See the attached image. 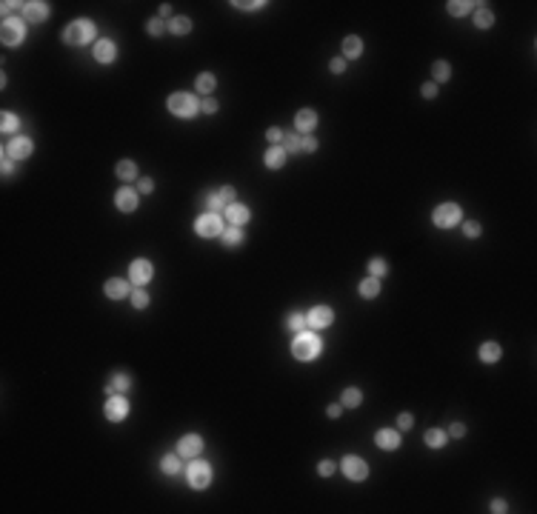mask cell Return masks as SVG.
Instances as JSON below:
<instances>
[{"label": "cell", "instance_id": "1", "mask_svg": "<svg viewBox=\"0 0 537 514\" xmlns=\"http://www.w3.org/2000/svg\"><path fill=\"white\" fill-rule=\"evenodd\" d=\"M320 337H314V334H297L292 343V354L297 357V360H312V357H317L320 354Z\"/></svg>", "mask_w": 537, "mask_h": 514}, {"label": "cell", "instance_id": "2", "mask_svg": "<svg viewBox=\"0 0 537 514\" xmlns=\"http://www.w3.org/2000/svg\"><path fill=\"white\" fill-rule=\"evenodd\" d=\"M63 40L69 46H86L89 40H94V26L92 20H74L72 26L63 32Z\"/></svg>", "mask_w": 537, "mask_h": 514}, {"label": "cell", "instance_id": "3", "mask_svg": "<svg viewBox=\"0 0 537 514\" xmlns=\"http://www.w3.org/2000/svg\"><path fill=\"white\" fill-rule=\"evenodd\" d=\"M169 112L177 114V117H194L197 114V97H192V94L186 92H177L169 97Z\"/></svg>", "mask_w": 537, "mask_h": 514}, {"label": "cell", "instance_id": "4", "mask_svg": "<svg viewBox=\"0 0 537 514\" xmlns=\"http://www.w3.org/2000/svg\"><path fill=\"white\" fill-rule=\"evenodd\" d=\"M431 220H434V226H440V229H451L454 223H460V206L458 203H443V206L434 209Z\"/></svg>", "mask_w": 537, "mask_h": 514}, {"label": "cell", "instance_id": "5", "mask_svg": "<svg viewBox=\"0 0 537 514\" xmlns=\"http://www.w3.org/2000/svg\"><path fill=\"white\" fill-rule=\"evenodd\" d=\"M340 468H343V474L349 480H366V474H369V466L360 457H354V454H346L340 460Z\"/></svg>", "mask_w": 537, "mask_h": 514}, {"label": "cell", "instance_id": "6", "mask_svg": "<svg viewBox=\"0 0 537 514\" xmlns=\"http://www.w3.org/2000/svg\"><path fill=\"white\" fill-rule=\"evenodd\" d=\"M23 37H26L23 23H20V20H3V29H0V40H3V46H17Z\"/></svg>", "mask_w": 537, "mask_h": 514}, {"label": "cell", "instance_id": "7", "mask_svg": "<svg viewBox=\"0 0 537 514\" xmlns=\"http://www.w3.org/2000/svg\"><path fill=\"white\" fill-rule=\"evenodd\" d=\"M209 480H212V468H209V463L197 460L189 466V486L192 488H206L209 486Z\"/></svg>", "mask_w": 537, "mask_h": 514}, {"label": "cell", "instance_id": "8", "mask_svg": "<svg viewBox=\"0 0 537 514\" xmlns=\"http://www.w3.org/2000/svg\"><path fill=\"white\" fill-rule=\"evenodd\" d=\"M29 154H32V140H29V137H14V140H9L6 149H3V157H9V160H23Z\"/></svg>", "mask_w": 537, "mask_h": 514}, {"label": "cell", "instance_id": "9", "mask_svg": "<svg viewBox=\"0 0 537 514\" xmlns=\"http://www.w3.org/2000/svg\"><path fill=\"white\" fill-rule=\"evenodd\" d=\"M194 232H197L200 237H217V234L223 232L220 217L217 214H203V217H197V220H194Z\"/></svg>", "mask_w": 537, "mask_h": 514}, {"label": "cell", "instance_id": "10", "mask_svg": "<svg viewBox=\"0 0 537 514\" xmlns=\"http://www.w3.org/2000/svg\"><path fill=\"white\" fill-rule=\"evenodd\" d=\"M332 320H334V314H332V309H329V306H314L312 312L306 314V323H309V326H314V328L332 326Z\"/></svg>", "mask_w": 537, "mask_h": 514}, {"label": "cell", "instance_id": "11", "mask_svg": "<svg viewBox=\"0 0 537 514\" xmlns=\"http://www.w3.org/2000/svg\"><path fill=\"white\" fill-rule=\"evenodd\" d=\"M129 280L137 283V286H146L152 280V263L149 260H134L132 269H129Z\"/></svg>", "mask_w": 537, "mask_h": 514}, {"label": "cell", "instance_id": "12", "mask_svg": "<svg viewBox=\"0 0 537 514\" xmlns=\"http://www.w3.org/2000/svg\"><path fill=\"white\" fill-rule=\"evenodd\" d=\"M23 17H26V23H43L49 17V6L46 3H37V0L23 3Z\"/></svg>", "mask_w": 537, "mask_h": 514}, {"label": "cell", "instance_id": "13", "mask_svg": "<svg viewBox=\"0 0 537 514\" xmlns=\"http://www.w3.org/2000/svg\"><path fill=\"white\" fill-rule=\"evenodd\" d=\"M200 448H203V440H200L197 434H186L183 440L177 443V454H180V457H197Z\"/></svg>", "mask_w": 537, "mask_h": 514}, {"label": "cell", "instance_id": "14", "mask_svg": "<svg viewBox=\"0 0 537 514\" xmlns=\"http://www.w3.org/2000/svg\"><path fill=\"white\" fill-rule=\"evenodd\" d=\"M103 412H106V417L109 420H123V417H126V412H129V403L123 400V397H109L106 400V408H103Z\"/></svg>", "mask_w": 537, "mask_h": 514}, {"label": "cell", "instance_id": "15", "mask_svg": "<svg viewBox=\"0 0 537 514\" xmlns=\"http://www.w3.org/2000/svg\"><path fill=\"white\" fill-rule=\"evenodd\" d=\"M103 292H106V297H112V300H123V297L129 294V283H126V280H117V277H112V280H106Z\"/></svg>", "mask_w": 537, "mask_h": 514}, {"label": "cell", "instance_id": "16", "mask_svg": "<svg viewBox=\"0 0 537 514\" xmlns=\"http://www.w3.org/2000/svg\"><path fill=\"white\" fill-rule=\"evenodd\" d=\"M374 443H377L380 448H397L400 446V434L397 431H391V428H380L377 434H374Z\"/></svg>", "mask_w": 537, "mask_h": 514}, {"label": "cell", "instance_id": "17", "mask_svg": "<svg viewBox=\"0 0 537 514\" xmlns=\"http://www.w3.org/2000/svg\"><path fill=\"white\" fill-rule=\"evenodd\" d=\"M114 203H117L120 212H134V209H137V194H134L132 189H120Z\"/></svg>", "mask_w": 537, "mask_h": 514}, {"label": "cell", "instance_id": "18", "mask_svg": "<svg viewBox=\"0 0 537 514\" xmlns=\"http://www.w3.org/2000/svg\"><path fill=\"white\" fill-rule=\"evenodd\" d=\"M114 54H117V49H114L112 40H97V43H94V57H97L100 63H112Z\"/></svg>", "mask_w": 537, "mask_h": 514}, {"label": "cell", "instance_id": "19", "mask_svg": "<svg viewBox=\"0 0 537 514\" xmlns=\"http://www.w3.org/2000/svg\"><path fill=\"white\" fill-rule=\"evenodd\" d=\"M294 123H297L300 132H312V129L317 126V114H314L312 109H300L297 117H294Z\"/></svg>", "mask_w": 537, "mask_h": 514}, {"label": "cell", "instance_id": "20", "mask_svg": "<svg viewBox=\"0 0 537 514\" xmlns=\"http://www.w3.org/2000/svg\"><path fill=\"white\" fill-rule=\"evenodd\" d=\"M226 217H229L234 226H243V223L249 220V209L240 206V203H229V209H226Z\"/></svg>", "mask_w": 537, "mask_h": 514}, {"label": "cell", "instance_id": "21", "mask_svg": "<svg viewBox=\"0 0 537 514\" xmlns=\"http://www.w3.org/2000/svg\"><path fill=\"white\" fill-rule=\"evenodd\" d=\"M263 160H266V166H269V169H280L286 163V152H283V149H277V146H272L269 152H266Z\"/></svg>", "mask_w": 537, "mask_h": 514}, {"label": "cell", "instance_id": "22", "mask_svg": "<svg viewBox=\"0 0 537 514\" xmlns=\"http://www.w3.org/2000/svg\"><path fill=\"white\" fill-rule=\"evenodd\" d=\"M200 203H203V209H206V212H212V214H214V212H223V206H226V203H223V197H220V192L206 194V197H203Z\"/></svg>", "mask_w": 537, "mask_h": 514}, {"label": "cell", "instance_id": "23", "mask_svg": "<svg viewBox=\"0 0 537 514\" xmlns=\"http://www.w3.org/2000/svg\"><path fill=\"white\" fill-rule=\"evenodd\" d=\"M343 52H346V57H360V52H363V40L360 37H346L343 40Z\"/></svg>", "mask_w": 537, "mask_h": 514}, {"label": "cell", "instance_id": "24", "mask_svg": "<svg viewBox=\"0 0 537 514\" xmlns=\"http://www.w3.org/2000/svg\"><path fill=\"white\" fill-rule=\"evenodd\" d=\"M309 326V323H306V314H289V317H286V328H289V332H297V334H303V328Z\"/></svg>", "mask_w": 537, "mask_h": 514}, {"label": "cell", "instance_id": "25", "mask_svg": "<svg viewBox=\"0 0 537 514\" xmlns=\"http://www.w3.org/2000/svg\"><path fill=\"white\" fill-rule=\"evenodd\" d=\"M129 386H132V380H129L126 374H117L112 383L106 386V394H117V392H129Z\"/></svg>", "mask_w": 537, "mask_h": 514}, {"label": "cell", "instance_id": "26", "mask_svg": "<svg viewBox=\"0 0 537 514\" xmlns=\"http://www.w3.org/2000/svg\"><path fill=\"white\" fill-rule=\"evenodd\" d=\"M480 357H483L486 363L500 360V346L498 343H483V346H480Z\"/></svg>", "mask_w": 537, "mask_h": 514}, {"label": "cell", "instance_id": "27", "mask_svg": "<svg viewBox=\"0 0 537 514\" xmlns=\"http://www.w3.org/2000/svg\"><path fill=\"white\" fill-rule=\"evenodd\" d=\"M491 23H494V14H491L489 9H478V12H474V26L478 29H489Z\"/></svg>", "mask_w": 537, "mask_h": 514}, {"label": "cell", "instance_id": "28", "mask_svg": "<svg viewBox=\"0 0 537 514\" xmlns=\"http://www.w3.org/2000/svg\"><path fill=\"white\" fill-rule=\"evenodd\" d=\"M377 292H380V280H377V277H369V280L360 283V294H363V297H377Z\"/></svg>", "mask_w": 537, "mask_h": 514}, {"label": "cell", "instance_id": "29", "mask_svg": "<svg viewBox=\"0 0 537 514\" xmlns=\"http://www.w3.org/2000/svg\"><path fill=\"white\" fill-rule=\"evenodd\" d=\"M189 29H192V20H189V17H174V20L169 23V32L172 34H189Z\"/></svg>", "mask_w": 537, "mask_h": 514}, {"label": "cell", "instance_id": "30", "mask_svg": "<svg viewBox=\"0 0 537 514\" xmlns=\"http://www.w3.org/2000/svg\"><path fill=\"white\" fill-rule=\"evenodd\" d=\"M426 443H429L431 448H440L446 443V431H440V428H429V431H426Z\"/></svg>", "mask_w": 537, "mask_h": 514}, {"label": "cell", "instance_id": "31", "mask_svg": "<svg viewBox=\"0 0 537 514\" xmlns=\"http://www.w3.org/2000/svg\"><path fill=\"white\" fill-rule=\"evenodd\" d=\"M431 74H434V80H437V83H443V80H449L451 69H449V63H446V60H437L434 66H431Z\"/></svg>", "mask_w": 537, "mask_h": 514}, {"label": "cell", "instance_id": "32", "mask_svg": "<svg viewBox=\"0 0 537 514\" xmlns=\"http://www.w3.org/2000/svg\"><path fill=\"white\" fill-rule=\"evenodd\" d=\"M134 174H137V166H134L132 160H120V163H117V177H123V180H132Z\"/></svg>", "mask_w": 537, "mask_h": 514}, {"label": "cell", "instance_id": "33", "mask_svg": "<svg viewBox=\"0 0 537 514\" xmlns=\"http://www.w3.org/2000/svg\"><path fill=\"white\" fill-rule=\"evenodd\" d=\"M360 388H346L343 392V406H349V408H354V406H360Z\"/></svg>", "mask_w": 537, "mask_h": 514}, {"label": "cell", "instance_id": "34", "mask_svg": "<svg viewBox=\"0 0 537 514\" xmlns=\"http://www.w3.org/2000/svg\"><path fill=\"white\" fill-rule=\"evenodd\" d=\"M471 6H474V3H469V0H451V3H449V12L454 14V17H460V14H466Z\"/></svg>", "mask_w": 537, "mask_h": 514}, {"label": "cell", "instance_id": "35", "mask_svg": "<svg viewBox=\"0 0 537 514\" xmlns=\"http://www.w3.org/2000/svg\"><path fill=\"white\" fill-rule=\"evenodd\" d=\"M240 240H243V234H240L237 226H232V229H226V232H223V243H226V246H237Z\"/></svg>", "mask_w": 537, "mask_h": 514}, {"label": "cell", "instance_id": "36", "mask_svg": "<svg viewBox=\"0 0 537 514\" xmlns=\"http://www.w3.org/2000/svg\"><path fill=\"white\" fill-rule=\"evenodd\" d=\"M212 89H214V77H212V74H200V77H197V92L209 94Z\"/></svg>", "mask_w": 537, "mask_h": 514}, {"label": "cell", "instance_id": "37", "mask_svg": "<svg viewBox=\"0 0 537 514\" xmlns=\"http://www.w3.org/2000/svg\"><path fill=\"white\" fill-rule=\"evenodd\" d=\"M163 471H166V474H177L180 471L177 454H166V457H163Z\"/></svg>", "mask_w": 537, "mask_h": 514}, {"label": "cell", "instance_id": "38", "mask_svg": "<svg viewBox=\"0 0 537 514\" xmlns=\"http://www.w3.org/2000/svg\"><path fill=\"white\" fill-rule=\"evenodd\" d=\"M146 32L152 34V37H157V34H163V32H166V23L160 20V17H152V20L146 23Z\"/></svg>", "mask_w": 537, "mask_h": 514}, {"label": "cell", "instance_id": "39", "mask_svg": "<svg viewBox=\"0 0 537 514\" xmlns=\"http://www.w3.org/2000/svg\"><path fill=\"white\" fill-rule=\"evenodd\" d=\"M283 146H286V152H303V149H300V137L297 134H283Z\"/></svg>", "mask_w": 537, "mask_h": 514}, {"label": "cell", "instance_id": "40", "mask_svg": "<svg viewBox=\"0 0 537 514\" xmlns=\"http://www.w3.org/2000/svg\"><path fill=\"white\" fill-rule=\"evenodd\" d=\"M132 306H134V309H146V306H149V294L143 292V289L132 292Z\"/></svg>", "mask_w": 537, "mask_h": 514}, {"label": "cell", "instance_id": "41", "mask_svg": "<svg viewBox=\"0 0 537 514\" xmlns=\"http://www.w3.org/2000/svg\"><path fill=\"white\" fill-rule=\"evenodd\" d=\"M0 120H3V123H0V126H3V132H14V129H17V123H20L12 112H3V117H0Z\"/></svg>", "mask_w": 537, "mask_h": 514}, {"label": "cell", "instance_id": "42", "mask_svg": "<svg viewBox=\"0 0 537 514\" xmlns=\"http://www.w3.org/2000/svg\"><path fill=\"white\" fill-rule=\"evenodd\" d=\"M369 272H371V277H383V274L389 272V266H386L383 260H371L369 263Z\"/></svg>", "mask_w": 537, "mask_h": 514}, {"label": "cell", "instance_id": "43", "mask_svg": "<svg viewBox=\"0 0 537 514\" xmlns=\"http://www.w3.org/2000/svg\"><path fill=\"white\" fill-rule=\"evenodd\" d=\"M463 232H466V237H478L480 234V226L474 220H469V223H463Z\"/></svg>", "mask_w": 537, "mask_h": 514}, {"label": "cell", "instance_id": "44", "mask_svg": "<svg viewBox=\"0 0 537 514\" xmlns=\"http://www.w3.org/2000/svg\"><path fill=\"white\" fill-rule=\"evenodd\" d=\"M300 149H303V152H314V149H317V140H314V137H300Z\"/></svg>", "mask_w": 537, "mask_h": 514}, {"label": "cell", "instance_id": "45", "mask_svg": "<svg viewBox=\"0 0 537 514\" xmlns=\"http://www.w3.org/2000/svg\"><path fill=\"white\" fill-rule=\"evenodd\" d=\"M220 197H223L226 206H229V203H234V189L232 186H223V189H220Z\"/></svg>", "mask_w": 537, "mask_h": 514}, {"label": "cell", "instance_id": "46", "mask_svg": "<svg viewBox=\"0 0 537 514\" xmlns=\"http://www.w3.org/2000/svg\"><path fill=\"white\" fill-rule=\"evenodd\" d=\"M411 423H414V417H411L409 412H403V414L397 417V426H400V428H411Z\"/></svg>", "mask_w": 537, "mask_h": 514}, {"label": "cell", "instance_id": "47", "mask_svg": "<svg viewBox=\"0 0 537 514\" xmlns=\"http://www.w3.org/2000/svg\"><path fill=\"white\" fill-rule=\"evenodd\" d=\"M320 474H323V477H329V474H334V463L332 460H323L320 463V468H317Z\"/></svg>", "mask_w": 537, "mask_h": 514}, {"label": "cell", "instance_id": "48", "mask_svg": "<svg viewBox=\"0 0 537 514\" xmlns=\"http://www.w3.org/2000/svg\"><path fill=\"white\" fill-rule=\"evenodd\" d=\"M200 109H203V112H209V114H212V112H217V103H214L212 97H206V100L200 103Z\"/></svg>", "mask_w": 537, "mask_h": 514}, {"label": "cell", "instance_id": "49", "mask_svg": "<svg viewBox=\"0 0 537 514\" xmlns=\"http://www.w3.org/2000/svg\"><path fill=\"white\" fill-rule=\"evenodd\" d=\"M137 189H140L143 194H149V192H152V180H149V177H140V180H137Z\"/></svg>", "mask_w": 537, "mask_h": 514}, {"label": "cell", "instance_id": "50", "mask_svg": "<svg viewBox=\"0 0 537 514\" xmlns=\"http://www.w3.org/2000/svg\"><path fill=\"white\" fill-rule=\"evenodd\" d=\"M266 137H269L272 143H277V140H283V132H280V129H269V132H266Z\"/></svg>", "mask_w": 537, "mask_h": 514}, {"label": "cell", "instance_id": "51", "mask_svg": "<svg viewBox=\"0 0 537 514\" xmlns=\"http://www.w3.org/2000/svg\"><path fill=\"white\" fill-rule=\"evenodd\" d=\"M343 69H346V60H343V57H334V60H332V72L340 74Z\"/></svg>", "mask_w": 537, "mask_h": 514}, {"label": "cell", "instance_id": "52", "mask_svg": "<svg viewBox=\"0 0 537 514\" xmlns=\"http://www.w3.org/2000/svg\"><path fill=\"white\" fill-rule=\"evenodd\" d=\"M423 97H437V86H434V83H426V86H423Z\"/></svg>", "mask_w": 537, "mask_h": 514}, {"label": "cell", "instance_id": "53", "mask_svg": "<svg viewBox=\"0 0 537 514\" xmlns=\"http://www.w3.org/2000/svg\"><path fill=\"white\" fill-rule=\"evenodd\" d=\"M449 434H451V437H463V434H466V426H463V423H454Z\"/></svg>", "mask_w": 537, "mask_h": 514}, {"label": "cell", "instance_id": "54", "mask_svg": "<svg viewBox=\"0 0 537 514\" xmlns=\"http://www.w3.org/2000/svg\"><path fill=\"white\" fill-rule=\"evenodd\" d=\"M491 511H494V514H503L506 511V503L503 500H491Z\"/></svg>", "mask_w": 537, "mask_h": 514}, {"label": "cell", "instance_id": "55", "mask_svg": "<svg viewBox=\"0 0 537 514\" xmlns=\"http://www.w3.org/2000/svg\"><path fill=\"white\" fill-rule=\"evenodd\" d=\"M232 6H237V9H257V6H263V3H260V0H254V3H232Z\"/></svg>", "mask_w": 537, "mask_h": 514}, {"label": "cell", "instance_id": "56", "mask_svg": "<svg viewBox=\"0 0 537 514\" xmlns=\"http://www.w3.org/2000/svg\"><path fill=\"white\" fill-rule=\"evenodd\" d=\"M14 6H17V3H12V0H6V3H3V14H6V20H9V14L14 12Z\"/></svg>", "mask_w": 537, "mask_h": 514}, {"label": "cell", "instance_id": "57", "mask_svg": "<svg viewBox=\"0 0 537 514\" xmlns=\"http://www.w3.org/2000/svg\"><path fill=\"white\" fill-rule=\"evenodd\" d=\"M12 169H14V160H9V157H3V172L9 174V172H12Z\"/></svg>", "mask_w": 537, "mask_h": 514}, {"label": "cell", "instance_id": "58", "mask_svg": "<svg viewBox=\"0 0 537 514\" xmlns=\"http://www.w3.org/2000/svg\"><path fill=\"white\" fill-rule=\"evenodd\" d=\"M329 417H340V406H329Z\"/></svg>", "mask_w": 537, "mask_h": 514}]
</instances>
